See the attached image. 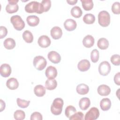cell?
Wrapping results in <instances>:
<instances>
[{
    "label": "cell",
    "mask_w": 120,
    "mask_h": 120,
    "mask_svg": "<svg viewBox=\"0 0 120 120\" xmlns=\"http://www.w3.org/2000/svg\"><path fill=\"white\" fill-rule=\"evenodd\" d=\"M25 10L29 13L42 14L44 12L41 3L36 1H31L27 4L25 6Z\"/></svg>",
    "instance_id": "1"
},
{
    "label": "cell",
    "mask_w": 120,
    "mask_h": 120,
    "mask_svg": "<svg viewBox=\"0 0 120 120\" xmlns=\"http://www.w3.org/2000/svg\"><path fill=\"white\" fill-rule=\"evenodd\" d=\"M64 102L61 98H55L51 106V111L55 115H58L61 114Z\"/></svg>",
    "instance_id": "2"
},
{
    "label": "cell",
    "mask_w": 120,
    "mask_h": 120,
    "mask_svg": "<svg viewBox=\"0 0 120 120\" xmlns=\"http://www.w3.org/2000/svg\"><path fill=\"white\" fill-rule=\"evenodd\" d=\"M98 22L99 25L103 27L108 26L110 23L109 13L105 10L100 11L98 15Z\"/></svg>",
    "instance_id": "3"
},
{
    "label": "cell",
    "mask_w": 120,
    "mask_h": 120,
    "mask_svg": "<svg viewBox=\"0 0 120 120\" xmlns=\"http://www.w3.org/2000/svg\"><path fill=\"white\" fill-rule=\"evenodd\" d=\"M10 22L12 23L14 28L17 30H22L25 27L24 22L21 17L18 15L12 16L10 18Z\"/></svg>",
    "instance_id": "4"
},
{
    "label": "cell",
    "mask_w": 120,
    "mask_h": 120,
    "mask_svg": "<svg viewBox=\"0 0 120 120\" xmlns=\"http://www.w3.org/2000/svg\"><path fill=\"white\" fill-rule=\"evenodd\" d=\"M33 64L37 70L41 71L43 70L47 65L46 59L42 56H36L33 61Z\"/></svg>",
    "instance_id": "5"
},
{
    "label": "cell",
    "mask_w": 120,
    "mask_h": 120,
    "mask_svg": "<svg viewBox=\"0 0 120 120\" xmlns=\"http://www.w3.org/2000/svg\"><path fill=\"white\" fill-rule=\"evenodd\" d=\"M99 116V110L95 107H91L86 113L84 116L85 120H95Z\"/></svg>",
    "instance_id": "6"
},
{
    "label": "cell",
    "mask_w": 120,
    "mask_h": 120,
    "mask_svg": "<svg viewBox=\"0 0 120 120\" xmlns=\"http://www.w3.org/2000/svg\"><path fill=\"white\" fill-rule=\"evenodd\" d=\"M111 67L110 63L107 61H102L98 66V72L103 76L107 75L110 72Z\"/></svg>",
    "instance_id": "7"
},
{
    "label": "cell",
    "mask_w": 120,
    "mask_h": 120,
    "mask_svg": "<svg viewBox=\"0 0 120 120\" xmlns=\"http://www.w3.org/2000/svg\"><path fill=\"white\" fill-rule=\"evenodd\" d=\"M8 4L6 7V10L9 14H13L16 12L19 7L17 4L18 0H8Z\"/></svg>",
    "instance_id": "8"
},
{
    "label": "cell",
    "mask_w": 120,
    "mask_h": 120,
    "mask_svg": "<svg viewBox=\"0 0 120 120\" xmlns=\"http://www.w3.org/2000/svg\"><path fill=\"white\" fill-rule=\"evenodd\" d=\"M47 57L49 60L53 63H59L61 60V56L57 52L52 51L48 52Z\"/></svg>",
    "instance_id": "9"
},
{
    "label": "cell",
    "mask_w": 120,
    "mask_h": 120,
    "mask_svg": "<svg viewBox=\"0 0 120 120\" xmlns=\"http://www.w3.org/2000/svg\"><path fill=\"white\" fill-rule=\"evenodd\" d=\"M38 45L42 48H46L50 46L51 41L50 38L46 35L41 36L38 41Z\"/></svg>",
    "instance_id": "10"
},
{
    "label": "cell",
    "mask_w": 120,
    "mask_h": 120,
    "mask_svg": "<svg viewBox=\"0 0 120 120\" xmlns=\"http://www.w3.org/2000/svg\"><path fill=\"white\" fill-rule=\"evenodd\" d=\"M11 68L8 64L4 63L0 66V73L2 77H8L11 73Z\"/></svg>",
    "instance_id": "11"
},
{
    "label": "cell",
    "mask_w": 120,
    "mask_h": 120,
    "mask_svg": "<svg viewBox=\"0 0 120 120\" xmlns=\"http://www.w3.org/2000/svg\"><path fill=\"white\" fill-rule=\"evenodd\" d=\"M45 75L48 79H54L57 75V70L54 67L50 66L46 68Z\"/></svg>",
    "instance_id": "12"
},
{
    "label": "cell",
    "mask_w": 120,
    "mask_h": 120,
    "mask_svg": "<svg viewBox=\"0 0 120 120\" xmlns=\"http://www.w3.org/2000/svg\"><path fill=\"white\" fill-rule=\"evenodd\" d=\"M90 67V61L87 59L80 60L77 65L78 69L81 72H85L89 69Z\"/></svg>",
    "instance_id": "13"
},
{
    "label": "cell",
    "mask_w": 120,
    "mask_h": 120,
    "mask_svg": "<svg viewBox=\"0 0 120 120\" xmlns=\"http://www.w3.org/2000/svg\"><path fill=\"white\" fill-rule=\"evenodd\" d=\"M64 26L67 30L73 31L76 29L77 24L74 20L72 19H68L64 22Z\"/></svg>",
    "instance_id": "14"
},
{
    "label": "cell",
    "mask_w": 120,
    "mask_h": 120,
    "mask_svg": "<svg viewBox=\"0 0 120 120\" xmlns=\"http://www.w3.org/2000/svg\"><path fill=\"white\" fill-rule=\"evenodd\" d=\"M50 33L53 39H59L62 37V31L60 27L55 26L51 30Z\"/></svg>",
    "instance_id": "15"
},
{
    "label": "cell",
    "mask_w": 120,
    "mask_h": 120,
    "mask_svg": "<svg viewBox=\"0 0 120 120\" xmlns=\"http://www.w3.org/2000/svg\"><path fill=\"white\" fill-rule=\"evenodd\" d=\"M98 93L102 96H108L111 92L110 88L105 84H101L99 85L97 89Z\"/></svg>",
    "instance_id": "16"
},
{
    "label": "cell",
    "mask_w": 120,
    "mask_h": 120,
    "mask_svg": "<svg viewBox=\"0 0 120 120\" xmlns=\"http://www.w3.org/2000/svg\"><path fill=\"white\" fill-rule=\"evenodd\" d=\"M95 39L94 38L90 35L86 36L82 40L83 45L86 48H90L94 44Z\"/></svg>",
    "instance_id": "17"
},
{
    "label": "cell",
    "mask_w": 120,
    "mask_h": 120,
    "mask_svg": "<svg viewBox=\"0 0 120 120\" xmlns=\"http://www.w3.org/2000/svg\"><path fill=\"white\" fill-rule=\"evenodd\" d=\"M6 86L10 90H15L19 86V82L16 78H10L7 81Z\"/></svg>",
    "instance_id": "18"
},
{
    "label": "cell",
    "mask_w": 120,
    "mask_h": 120,
    "mask_svg": "<svg viewBox=\"0 0 120 120\" xmlns=\"http://www.w3.org/2000/svg\"><path fill=\"white\" fill-rule=\"evenodd\" d=\"M26 21L29 26L35 27L38 24L39 22V18L36 15H29L27 17Z\"/></svg>",
    "instance_id": "19"
},
{
    "label": "cell",
    "mask_w": 120,
    "mask_h": 120,
    "mask_svg": "<svg viewBox=\"0 0 120 120\" xmlns=\"http://www.w3.org/2000/svg\"><path fill=\"white\" fill-rule=\"evenodd\" d=\"M90 101L88 98L84 97L80 99L79 102V105L80 109L82 110H87L90 106Z\"/></svg>",
    "instance_id": "20"
},
{
    "label": "cell",
    "mask_w": 120,
    "mask_h": 120,
    "mask_svg": "<svg viewBox=\"0 0 120 120\" xmlns=\"http://www.w3.org/2000/svg\"><path fill=\"white\" fill-rule=\"evenodd\" d=\"M100 106L101 109L104 111L110 109L111 106V101L108 98H103L100 102Z\"/></svg>",
    "instance_id": "21"
},
{
    "label": "cell",
    "mask_w": 120,
    "mask_h": 120,
    "mask_svg": "<svg viewBox=\"0 0 120 120\" xmlns=\"http://www.w3.org/2000/svg\"><path fill=\"white\" fill-rule=\"evenodd\" d=\"M76 90L79 94L85 95L88 93L89 91V87L87 85L84 83H81L77 86Z\"/></svg>",
    "instance_id": "22"
},
{
    "label": "cell",
    "mask_w": 120,
    "mask_h": 120,
    "mask_svg": "<svg viewBox=\"0 0 120 120\" xmlns=\"http://www.w3.org/2000/svg\"><path fill=\"white\" fill-rule=\"evenodd\" d=\"M34 92L35 94L39 97H43L45 95L46 92L45 88L42 85H37L34 89Z\"/></svg>",
    "instance_id": "23"
},
{
    "label": "cell",
    "mask_w": 120,
    "mask_h": 120,
    "mask_svg": "<svg viewBox=\"0 0 120 120\" xmlns=\"http://www.w3.org/2000/svg\"><path fill=\"white\" fill-rule=\"evenodd\" d=\"M45 88L50 90L55 89L57 86V82L54 79H48L45 82Z\"/></svg>",
    "instance_id": "24"
},
{
    "label": "cell",
    "mask_w": 120,
    "mask_h": 120,
    "mask_svg": "<svg viewBox=\"0 0 120 120\" xmlns=\"http://www.w3.org/2000/svg\"><path fill=\"white\" fill-rule=\"evenodd\" d=\"M109 41L105 38H100L98 39L97 42L98 47L101 50H105L109 46Z\"/></svg>",
    "instance_id": "25"
},
{
    "label": "cell",
    "mask_w": 120,
    "mask_h": 120,
    "mask_svg": "<svg viewBox=\"0 0 120 120\" xmlns=\"http://www.w3.org/2000/svg\"><path fill=\"white\" fill-rule=\"evenodd\" d=\"M3 45L5 48L8 50H11L15 46V42L12 38H8L4 40Z\"/></svg>",
    "instance_id": "26"
},
{
    "label": "cell",
    "mask_w": 120,
    "mask_h": 120,
    "mask_svg": "<svg viewBox=\"0 0 120 120\" xmlns=\"http://www.w3.org/2000/svg\"><path fill=\"white\" fill-rule=\"evenodd\" d=\"M83 8L86 11H89L93 7V2L92 0H81Z\"/></svg>",
    "instance_id": "27"
},
{
    "label": "cell",
    "mask_w": 120,
    "mask_h": 120,
    "mask_svg": "<svg viewBox=\"0 0 120 120\" xmlns=\"http://www.w3.org/2000/svg\"><path fill=\"white\" fill-rule=\"evenodd\" d=\"M70 13L73 17L76 18L80 17L82 14V12L81 8L77 6H75L72 8Z\"/></svg>",
    "instance_id": "28"
},
{
    "label": "cell",
    "mask_w": 120,
    "mask_h": 120,
    "mask_svg": "<svg viewBox=\"0 0 120 120\" xmlns=\"http://www.w3.org/2000/svg\"><path fill=\"white\" fill-rule=\"evenodd\" d=\"M23 40L28 43H31L33 40V36L32 33L29 30H25L22 34Z\"/></svg>",
    "instance_id": "29"
},
{
    "label": "cell",
    "mask_w": 120,
    "mask_h": 120,
    "mask_svg": "<svg viewBox=\"0 0 120 120\" xmlns=\"http://www.w3.org/2000/svg\"><path fill=\"white\" fill-rule=\"evenodd\" d=\"M83 21L86 24H93L95 21V16L92 14H86L83 17Z\"/></svg>",
    "instance_id": "30"
},
{
    "label": "cell",
    "mask_w": 120,
    "mask_h": 120,
    "mask_svg": "<svg viewBox=\"0 0 120 120\" xmlns=\"http://www.w3.org/2000/svg\"><path fill=\"white\" fill-rule=\"evenodd\" d=\"M76 112V110L74 106L72 105H68L65 109V115L67 118H69Z\"/></svg>",
    "instance_id": "31"
},
{
    "label": "cell",
    "mask_w": 120,
    "mask_h": 120,
    "mask_svg": "<svg viewBox=\"0 0 120 120\" xmlns=\"http://www.w3.org/2000/svg\"><path fill=\"white\" fill-rule=\"evenodd\" d=\"M14 117L16 120H22L25 117V113L22 110H18L14 112Z\"/></svg>",
    "instance_id": "32"
},
{
    "label": "cell",
    "mask_w": 120,
    "mask_h": 120,
    "mask_svg": "<svg viewBox=\"0 0 120 120\" xmlns=\"http://www.w3.org/2000/svg\"><path fill=\"white\" fill-rule=\"evenodd\" d=\"M17 105L19 107L22 108H25L27 107L30 103V101H26L24 99H22L19 98H17L16 99Z\"/></svg>",
    "instance_id": "33"
},
{
    "label": "cell",
    "mask_w": 120,
    "mask_h": 120,
    "mask_svg": "<svg viewBox=\"0 0 120 120\" xmlns=\"http://www.w3.org/2000/svg\"><path fill=\"white\" fill-rule=\"evenodd\" d=\"M99 51L97 49L93 50L90 53V59L93 63H96L99 59Z\"/></svg>",
    "instance_id": "34"
},
{
    "label": "cell",
    "mask_w": 120,
    "mask_h": 120,
    "mask_svg": "<svg viewBox=\"0 0 120 120\" xmlns=\"http://www.w3.org/2000/svg\"><path fill=\"white\" fill-rule=\"evenodd\" d=\"M69 119L70 120H83L84 119V114L81 112H75Z\"/></svg>",
    "instance_id": "35"
},
{
    "label": "cell",
    "mask_w": 120,
    "mask_h": 120,
    "mask_svg": "<svg viewBox=\"0 0 120 120\" xmlns=\"http://www.w3.org/2000/svg\"><path fill=\"white\" fill-rule=\"evenodd\" d=\"M44 12H47L51 7V1L50 0H43L41 1Z\"/></svg>",
    "instance_id": "36"
},
{
    "label": "cell",
    "mask_w": 120,
    "mask_h": 120,
    "mask_svg": "<svg viewBox=\"0 0 120 120\" xmlns=\"http://www.w3.org/2000/svg\"><path fill=\"white\" fill-rule=\"evenodd\" d=\"M111 62L115 66H119L120 64V56L119 54H115L112 55L110 59Z\"/></svg>",
    "instance_id": "37"
},
{
    "label": "cell",
    "mask_w": 120,
    "mask_h": 120,
    "mask_svg": "<svg viewBox=\"0 0 120 120\" xmlns=\"http://www.w3.org/2000/svg\"><path fill=\"white\" fill-rule=\"evenodd\" d=\"M112 11L115 14L119 15L120 14V3L119 2H115L112 6Z\"/></svg>",
    "instance_id": "38"
},
{
    "label": "cell",
    "mask_w": 120,
    "mask_h": 120,
    "mask_svg": "<svg viewBox=\"0 0 120 120\" xmlns=\"http://www.w3.org/2000/svg\"><path fill=\"white\" fill-rule=\"evenodd\" d=\"M30 119V120H42L43 119L42 115L39 112H34L31 114Z\"/></svg>",
    "instance_id": "39"
},
{
    "label": "cell",
    "mask_w": 120,
    "mask_h": 120,
    "mask_svg": "<svg viewBox=\"0 0 120 120\" xmlns=\"http://www.w3.org/2000/svg\"><path fill=\"white\" fill-rule=\"evenodd\" d=\"M8 34V30L4 26L0 27V38L2 39L5 37Z\"/></svg>",
    "instance_id": "40"
},
{
    "label": "cell",
    "mask_w": 120,
    "mask_h": 120,
    "mask_svg": "<svg viewBox=\"0 0 120 120\" xmlns=\"http://www.w3.org/2000/svg\"><path fill=\"white\" fill-rule=\"evenodd\" d=\"M114 81L115 84L118 85H120V73L118 72L116 74L114 77Z\"/></svg>",
    "instance_id": "41"
},
{
    "label": "cell",
    "mask_w": 120,
    "mask_h": 120,
    "mask_svg": "<svg viewBox=\"0 0 120 120\" xmlns=\"http://www.w3.org/2000/svg\"><path fill=\"white\" fill-rule=\"evenodd\" d=\"M0 112H2L3 110H4L5 108L6 104L4 101H3L2 99H0Z\"/></svg>",
    "instance_id": "42"
},
{
    "label": "cell",
    "mask_w": 120,
    "mask_h": 120,
    "mask_svg": "<svg viewBox=\"0 0 120 120\" xmlns=\"http://www.w3.org/2000/svg\"><path fill=\"white\" fill-rule=\"evenodd\" d=\"M67 2L69 4L71 5H74L77 2V0H67Z\"/></svg>",
    "instance_id": "43"
}]
</instances>
